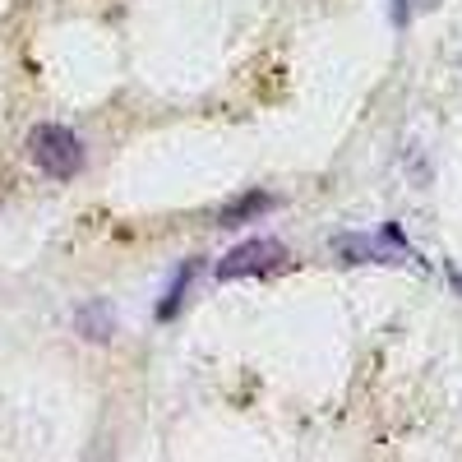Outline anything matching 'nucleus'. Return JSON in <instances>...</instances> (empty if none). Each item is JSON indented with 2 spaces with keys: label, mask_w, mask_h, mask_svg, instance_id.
Wrapping results in <instances>:
<instances>
[{
  "label": "nucleus",
  "mask_w": 462,
  "mask_h": 462,
  "mask_svg": "<svg viewBox=\"0 0 462 462\" xmlns=\"http://www.w3.org/2000/svg\"><path fill=\"white\" fill-rule=\"evenodd\" d=\"M28 158L37 171H47L51 180H74L88 162L84 139L65 125H32L28 130Z\"/></svg>",
  "instance_id": "f257e3e1"
},
{
  "label": "nucleus",
  "mask_w": 462,
  "mask_h": 462,
  "mask_svg": "<svg viewBox=\"0 0 462 462\" xmlns=\"http://www.w3.org/2000/svg\"><path fill=\"white\" fill-rule=\"evenodd\" d=\"M287 263V245L278 236H254L245 245H236L231 254H222L217 263V282H236V278H268Z\"/></svg>",
  "instance_id": "f03ea898"
},
{
  "label": "nucleus",
  "mask_w": 462,
  "mask_h": 462,
  "mask_svg": "<svg viewBox=\"0 0 462 462\" xmlns=\"http://www.w3.org/2000/svg\"><path fill=\"white\" fill-rule=\"evenodd\" d=\"M278 208V195H263V189H250V195L231 199L217 208V226H245V222H259L263 213Z\"/></svg>",
  "instance_id": "7ed1b4c3"
},
{
  "label": "nucleus",
  "mask_w": 462,
  "mask_h": 462,
  "mask_svg": "<svg viewBox=\"0 0 462 462\" xmlns=\"http://www.w3.org/2000/svg\"><path fill=\"white\" fill-rule=\"evenodd\" d=\"M74 328H79L88 342H106V337H116V310L106 300H88V305L74 310Z\"/></svg>",
  "instance_id": "20e7f679"
},
{
  "label": "nucleus",
  "mask_w": 462,
  "mask_h": 462,
  "mask_svg": "<svg viewBox=\"0 0 462 462\" xmlns=\"http://www.w3.org/2000/svg\"><path fill=\"white\" fill-rule=\"evenodd\" d=\"M195 278H199V259H189L180 273L171 278V287H167V300L158 305V319H176V310L185 305V296H189V287H195Z\"/></svg>",
  "instance_id": "39448f33"
},
{
  "label": "nucleus",
  "mask_w": 462,
  "mask_h": 462,
  "mask_svg": "<svg viewBox=\"0 0 462 462\" xmlns=\"http://www.w3.org/2000/svg\"><path fill=\"white\" fill-rule=\"evenodd\" d=\"M393 23H398V28L411 23V0H398V5H393Z\"/></svg>",
  "instance_id": "423d86ee"
},
{
  "label": "nucleus",
  "mask_w": 462,
  "mask_h": 462,
  "mask_svg": "<svg viewBox=\"0 0 462 462\" xmlns=\"http://www.w3.org/2000/svg\"><path fill=\"white\" fill-rule=\"evenodd\" d=\"M444 273H448V282L457 287V296H462V268H453V263H444Z\"/></svg>",
  "instance_id": "0eeeda50"
}]
</instances>
